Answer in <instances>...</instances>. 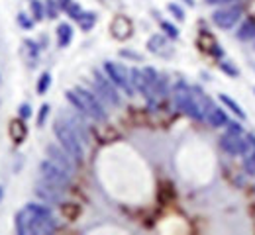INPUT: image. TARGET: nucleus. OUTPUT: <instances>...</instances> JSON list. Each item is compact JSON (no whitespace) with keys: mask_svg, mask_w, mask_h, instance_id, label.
Masks as SVG:
<instances>
[{"mask_svg":"<svg viewBox=\"0 0 255 235\" xmlns=\"http://www.w3.org/2000/svg\"><path fill=\"white\" fill-rule=\"evenodd\" d=\"M57 228L53 212L43 204H28L16 214V232L20 235H47Z\"/></svg>","mask_w":255,"mask_h":235,"instance_id":"1","label":"nucleus"},{"mask_svg":"<svg viewBox=\"0 0 255 235\" xmlns=\"http://www.w3.org/2000/svg\"><path fill=\"white\" fill-rule=\"evenodd\" d=\"M65 96L79 110V114H83V116H89V118H93L96 122H104L108 118L104 106L96 98V94H93L91 90H87L83 86H75L73 90H67Z\"/></svg>","mask_w":255,"mask_h":235,"instance_id":"2","label":"nucleus"},{"mask_svg":"<svg viewBox=\"0 0 255 235\" xmlns=\"http://www.w3.org/2000/svg\"><path fill=\"white\" fill-rule=\"evenodd\" d=\"M53 134H55L59 145L63 147L65 151H67L77 163H81V161H83V155H85L83 139L73 132V128L65 122L63 118H57V120H55V124H53Z\"/></svg>","mask_w":255,"mask_h":235,"instance_id":"3","label":"nucleus"},{"mask_svg":"<svg viewBox=\"0 0 255 235\" xmlns=\"http://www.w3.org/2000/svg\"><path fill=\"white\" fill-rule=\"evenodd\" d=\"M173 98H175V104L181 112H185L187 116H191L194 120H202L198 108H196V102H194V96H192V88L187 86L183 80L177 82L175 90H173Z\"/></svg>","mask_w":255,"mask_h":235,"instance_id":"4","label":"nucleus"},{"mask_svg":"<svg viewBox=\"0 0 255 235\" xmlns=\"http://www.w3.org/2000/svg\"><path fill=\"white\" fill-rule=\"evenodd\" d=\"M37 170H39V176H41L43 180L53 182V184H57V186H61V188H67L69 182H71V174H69L65 168L59 167V165H55L51 159H43V161L37 165Z\"/></svg>","mask_w":255,"mask_h":235,"instance_id":"5","label":"nucleus"},{"mask_svg":"<svg viewBox=\"0 0 255 235\" xmlns=\"http://www.w3.org/2000/svg\"><path fill=\"white\" fill-rule=\"evenodd\" d=\"M104 73H106V77H108L118 88H122V90L126 92L128 96L133 94V86H131V82H129V71H128L124 65L106 61V63H104Z\"/></svg>","mask_w":255,"mask_h":235,"instance_id":"6","label":"nucleus"},{"mask_svg":"<svg viewBox=\"0 0 255 235\" xmlns=\"http://www.w3.org/2000/svg\"><path fill=\"white\" fill-rule=\"evenodd\" d=\"M242 14H244V8H242L240 4H230V6L220 8V10H216V12L212 14V22H214L218 28H222V30H232V28L240 22Z\"/></svg>","mask_w":255,"mask_h":235,"instance_id":"7","label":"nucleus"},{"mask_svg":"<svg viewBox=\"0 0 255 235\" xmlns=\"http://www.w3.org/2000/svg\"><path fill=\"white\" fill-rule=\"evenodd\" d=\"M33 192H35V196L43 202V204H61L65 196V188L53 184V182H47L43 178H39L35 182Z\"/></svg>","mask_w":255,"mask_h":235,"instance_id":"8","label":"nucleus"},{"mask_svg":"<svg viewBox=\"0 0 255 235\" xmlns=\"http://www.w3.org/2000/svg\"><path fill=\"white\" fill-rule=\"evenodd\" d=\"M95 86L96 90L100 92V96L108 102V104H114V106L120 104V94L116 90V84L106 77V73L102 75L100 71H95Z\"/></svg>","mask_w":255,"mask_h":235,"instance_id":"9","label":"nucleus"},{"mask_svg":"<svg viewBox=\"0 0 255 235\" xmlns=\"http://www.w3.org/2000/svg\"><path fill=\"white\" fill-rule=\"evenodd\" d=\"M45 153H47V159H51L55 165H59L61 168H65L69 174H73L75 172V168H77V161L65 151L63 147H59V145H47L45 147Z\"/></svg>","mask_w":255,"mask_h":235,"instance_id":"10","label":"nucleus"},{"mask_svg":"<svg viewBox=\"0 0 255 235\" xmlns=\"http://www.w3.org/2000/svg\"><path fill=\"white\" fill-rule=\"evenodd\" d=\"M220 147L228 155H242L244 149V135L236 134V132H226L220 137Z\"/></svg>","mask_w":255,"mask_h":235,"instance_id":"11","label":"nucleus"},{"mask_svg":"<svg viewBox=\"0 0 255 235\" xmlns=\"http://www.w3.org/2000/svg\"><path fill=\"white\" fill-rule=\"evenodd\" d=\"M110 32L112 35L116 37V39H128L131 32H133V26H131V22H129V18L128 16H116L114 20H112V26H110Z\"/></svg>","mask_w":255,"mask_h":235,"instance_id":"12","label":"nucleus"},{"mask_svg":"<svg viewBox=\"0 0 255 235\" xmlns=\"http://www.w3.org/2000/svg\"><path fill=\"white\" fill-rule=\"evenodd\" d=\"M204 122L210 124L212 128H222V126L228 124V116L224 114V110H220L218 106L212 104V106L208 108V112L204 114Z\"/></svg>","mask_w":255,"mask_h":235,"instance_id":"13","label":"nucleus"},{"mask_svg":"<svg viewBox=\"0 0 255 235\" xmlns=\"http://www.w3.org/2000/svg\"><path fill=\"white\" fill-rule=\"evenodd\" d=\"M65 122L73 128V132L79 135L81 139H83V143H87L89 141V130H87V126H85V122L79 118V116H73V114H69V116H61Z\"/></svg>","mask_w":255,"mask_h":235,"instance_id":"14","label":"nucleus"},{"mask_svg":"<svg viewBox=\"0 0 255 235\" xmlns=\"http://www.w3.org/2000/svg\"><path fill=\"white\" fill-rule=\"evenodd\" d=\"M129 82H131L133 90H139L141 94H145V98L149 96V88H147L143 71H139V69H129Z\"/></svg>","mask_w":255,"mask_h":235,"instance_id":"15","label":"nucleus"},{"mask_svg":"<svg viewBox=\"0 0 255 235\" xmlns=\"http://www.w3.org/2000/svg\"><path fill=\"white\" fill-rule=\"evenodd\" d=\"M26 134H28V128H26L24 120L22 118L12 120V124H10V137H12V141L14 143H22L26 139Z\"/></svg>","mask_w":255,"mask_h":235,"instance_id":"16","label":"nucleus"},{"mask_svg":"<svg viewBox=\"0 0 255 235\" xmlns=\"http://www.w3.org/2000/svg\"><path fill=\"white\" fill-rule=\"evenodd\" d=\"M147 49H149L151 53L163 55L165 49H167V39H165L163 35H153V37H149V41H147Z\"/></svg>","mask_w":255,"mask_h":235,"instance_id":"17","label":"nucleus"},{"mask_svg":"<svg viewBox=\"0 0 255 235\" xmlns=\"http://www.w3.org/2000/svg\"><path fill=\"white\" fill-rule=\"evenodd\" d=\"M71 39H73V28L69 24H59V28H57V43H59V47H67L71 43Z\"/></svg>","mask_w":255,"mask_h":235,"instance_id":"18","label":"nucleus"},{"mask_svg":"<svg viewBox=\"0 0 255 235\" xmlns=\"http://www.w3.org/2000/svg\"><path fill=\"white\" fill-rule=\"evenodd\" d=\"M238 39H242V41H248V39H254L255 37V20H248V22H244L242 26H240V30H238Z\"/></svg>","mask_w":255,"mask_h":235,"instance_id":"19","label":"nucleus"},{"mask_svg":"<svg viewBox=\"0 0 255 235\" xmlns=\"http://www.w3.org/2000/svg\"><path fill=\"white\" fill-rule=\"evenodd\" d=\"M220 102H224V104H226V106H228V108H230V110H232L240 120H246V112L242 110V106H240L236 100H232L228 94H220Z\"/></svg>","mask_w":255,"mask_h":235,"instance_id":"20","label":"nucleus"},{"mask_svg":"<svg viewBox=\"0 0 255 235\" xmlns=\"http://www.w3.org/2000/svg\"><path fill=\"white\" fill-rule=\"evenodd\" d=\"M77 22L81 24V28H83V30H91V28L95 26L96 16H95V14H93V12H91V14H89V12H87V14L83 12V16H81V18H79Z\"/></svg>","mask_w":255,"mask_h":235,"instance_id":"21","label":"nucleus"},{"mask_svg":"<svg viewBox=\"0 0 255 235\" xmlns=\"http://www.w3.org/2000/svg\"><path fill=\"white\" fill-rule=\"evenodd\" d=\"M255 153V135L248 134L244 137V149H242V155L246 157V155H252Z\"/></svg>","mask_w":255,"mask_h":235,"instance_id":"22","label":"nucleus"},{"mask_svg":"<svg viewBox=\"0 0 255 235\" xmlns=\"http://www.w3.org/2000/svg\"><path fill=\"white\" fill-rule=\"evenodd\" d=\"M49 84H51V75H49V73H43V75L39 77V80H37V92H39V94H45L47 88H49Z\"/></svg>","mask_w":255,"mask_h":235,"instance_id":"23","label":"nucleus"},{"mask_svg":"<svg viewBox=\"0 0 255 235\" xmlns=\"http://www.w3.org/2000/svg\"><path fill=\"white\" fill-rule=\"evenodd\" d=\"M32 12H33V20H43L45 16V6L39 2V0H32Z\"/></svg>","mask_w":255,"mask_h":235,"instance_id":"24","label":"nucleus"},{"mask_svg":"<svg viewBox=\"0 0 255 235\" xmlns=\"http://www.w3.org/2000/svg\"><path fill=\"white\" fill-rule=\"evenodd\" d=\"M45 6H47L45 16H49V18H57V10H59L57 0H45Z\"/></svg>","mask_w":255,"mask_h":235,"instance_id":"25","label":"nucleus"},{"mask_svg":"<svg viewBox=\"0 0 255 235\" xmlns=\"http://www.w3.org/2000/svg\"><path fill=\"white\" fill-rule=\"evenodd\" d=\"M244 168H246L248 174H255V153L246 155V159H244Z\"/></svg>","mask_w":255,"mask_h":235,"instance_id":"26","label":"nucleus"},{"mask_svg":"<svg viewBox=\"0 0 255 235\" xmlns=\"http://www.w3.org/2000/svg\"><path fill=\"white\" fill-rule=\"evenodd\" d=\"M161 28H163V32L169 35V37H179V30L173 26V24H169V22H161Z\"/></svg>","mask_w":255,"mask_h":235,"instance_id":"27","label":"nucleus"},{"mask_svg":"<svg viewBox=\"0 0 255 235\" xmlns=\"http://www.w3.org/2000/svg\"><path fill=\"white\" fill-rule=\"evenodd\" d=\"M167 8H169V12H173V14H175V18H177V20H185V10H183V8H179L177 4H169Z\"/></svg>","mask_w":255,"mask_h":235,"instance_id":"28","label":"nucleus"},{"mask_svg":"<svg viewBox=\"0 0 255 235\" xmlns=\"http://www.w3.org/2000/svg\"><path fill=\"white\" fill-rule=\"evenodd\" d=\"M18 24H20L22 28H26V30H30V28L33 26V22L26 16V14H24V12H22V14H18Z\"/></svg>","mask_w":255,"mask_h":235,"instance_id":"29","label":"nucleus"},{"mask_svg":"<svg viewBox=\"0 0 255 235\" xmlns=\"http://www.w3.org/2000/svg\"><path fill=\"white\" fill-rule=\"evenodd\" d=\"M47 114H49V104H43V106L39 108V118H37V126H43V122H45Z\"/></svg>","mask_w":255,"mask_h":235,"instance_id":"30","label":"nucleus"},{"mask_svg":"<svg viewBox=\"0 0 255 235\" xmlns=\"http://www.w3.org/2000/svg\"><path fill=\"white\" fill-rule=\"evenodd\" d=\"M30 116H32L30 104H22V106H20V118H22V120H28Z\"/></svg>","mask_w":255,"mask_h":235,"instance_id":"31","label":"nucleus"},{"mask_svg":"<svg viewBox=\"0 0 255 235\" xmlns=\"http://www.w3.org/2000/svg\"><path fill=\"white\" fill-rule=\"evenodd\" d=\"M220 67H222V71H226L228 75H232V77H240V71H238V69L234 67V65H228V63H222Z\"/></svg>","mask_w":255,"mask_h":235,"instance_id":"32","label":"nucleus"},{"mask_svg":"<svg viewBox=\"0 0 255 235\" xmlns=\"http://www.w3.org/2000/svg\"><path fill=\"white\" fill-rule=\"evenodd\" d=\"M226 126H228V132H236V134H242V126H240L238 122H230V120H228V124H226Z\"/></svg>","mask_w":255,"mask_h":235,"instance_id":"33","label":"nucleus"},{"mask_svg":"<svg viewBox=\"0 0 255 235\" xmlns=\"http://www.w3.org/2000/svg\"><path fill=\"white\" fill-rule=\"evenodd\" d=\"M57 4H59V8H63V10H67L71 4H73V0H57Z\"/></svg>","mask_w":255,"mask_h":235,"instance_id":"34","label":"nucleus"},{"mask_svg":"<svg viewBox=\"0 0 255 235\" xmlns=\"http://www.w3.org/2000/svg\"><path fill=\"white\" fill-rule=\"evenodd\" d=\"M122 55H126V57H131V59H137V61H141V55H137V53H129V51H122Z\"/></svg>","mask_w":255,"mask_h":235,"instance_id":"35","label":"nucleus"},{"mask_svg":"<svg viewBox=\"0 0 255 235\" xmlns=\"http://www.w3.org/2000/svg\"><path fill=\"white\" fill-rule=\"evenodd\" d=\"M208 4H212V6H216V4H228V2H234V0H206Z\"/></svg>","mask_w":255,"mask_h":235,"instance_id":"36","label":"nucleus"},{"mask_svg":"<svg viewBox=\"0 0 255 235\" xmlns=\"http://www.w3.org/2000/svg\"><path fill=\"white\" fill-rule=\"evenodd\" d=\"M185 2H187L189 6H194V0H185Z\"/></svg>","mask_w":255,"mask_h":235,"instance_id":"37","label":"nucleus"},{"mask_svg":"<svg viewBox=\"0 0 255 235\" xmlns=\"http://www.w3.org/2000/svg\"><path fill=\"white\" fill-rule=\"evenodd\" d=\"M2 194H4V190H2V188H0V200H2Z\"/></svg>","mask_w":255,"mask_h":235,"instance_id":"38","label":"nucleus"}]
</instances>
